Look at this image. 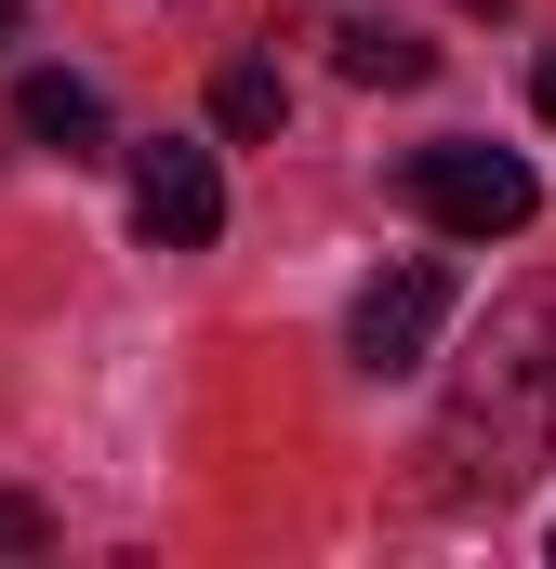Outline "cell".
Here are the masks:
<instances>
[{
	"label": "cell",
	"mask_w": 556,
	"mask_h": 569,
	"mask_svg": "<svg viewBox=\"0 0 556 569\" xmlns=\"http://www.w3.org/2000/svg\"><path fill=\"white\" fill-rule=\"evenodd\" d=\"M133 226L159 239V252H199V239H226V172H212V146H186V133L133 146Z\"/></svg>",
	"instance_id": "obj_4"
},
{
	"label": "cell",
	"mask_w": 556,
	"mask_h": 569,
	"mask_svg": "<svg viewBox=\"0 0 556 569\" xmlns=\"http://www.w3.org/2000/svg\"><path fill=\"white\" fill-rule=\"evenodd\" d=\"M437 331H450V266L437 252H411V266H385V279L345 305V358L385 385V371H424L437 358Z\"/></svg>",
	"instance_id": "obj_3"
},
{
	"label": "cell",
	"mask_w": 556,
	"mask_h": 569,
	"mask_svg": "<svg viewBox=\"0 0 556 569\" xmlns=\"http://www.w3.org/2000/svg\"><path fill=\"white\" fill-rule=\"evenodd\" d=\"M13 120L40 146H67V159H93V146H107V93L67 80V67H27V80H13Z\"/></svg>",
	"instance_id": "obj_5"
},
{
	"label": "cell",
	"mask_w": 556,
	"mask_h": 569,
	"mask_svg": "<svg viewBox=\"0 0 556 569\" xmlns=\"http://www.w3.org/2000/svg\"><path fill=\"white\" fill-rule=\"evenodd\" d=\"M40 543H53V517H40L27 490H0V557H40Z\"/></svg>",
	"instance_id": "obj_8"
},
{
	"label": "cell",
	"mask_w": 556,
	"mask_h": 569,
	"mask_svg": "<svg viewBox=\"0 0 556 569\" xmlns=\"http://www.w3.org/2000/svg\"><path fill=\"white\" fill-rule=\"evenodd\" d=\"M398 199H411L437 239H517L544 212V186H530L517 146H424L411 172H398Z\"/></svg>",
	"instance_id": "obj_2"
},
{
	"label": "cell",
	"mask_w": 556,
	"mask_h": 569,
	"mask_svg": "<svg viewBox=\"0 0 556 569\" xmlns=\"http://www.w3.org/2000/svg\"><path fill=\"white\" fill-rule=\"evenodd\" d=\"M530 107H544V120H556V53H544V80H530Z\"/></svg>",
	"instance_id": "obj_9"
},
{
	"label": "cell",
	"mask_w": 556,
	"mask_h": 569,
	"mask_svg": "<svg viewBox=\"0 0 556 569\" xmlns=\"http://www.w3.org/2000/svg\"><path fill=\"white\" fill-rule=\"evenodd\" d=\"M544 450H556V279H517L477 318V345H464V371L437 398L424 463H437L450 503H504Z\"/></svg>",
	"instance_id": "obj_1"
},
{
	"label": "cell",
	"mask_w": 556,
	"mask_h": 569,
	"mask_svg": "<svg viewBox=\"0 0 556 569\" xmlns=\"http://www.w3.org/2000/svg\"><path fill=\"white\" fill-rule=\"evenodd\" d=\"M331 53H345V80H371V93H411L424 67H437L411 27H331Z\"/></svg>",
	"instance_id": "obj_6"
},
{
	"label": "cell",
	"mask_w": 556,
	"mask_h": 569,
	"mask_svg": "<svg viewBox=\"0 0 556 569\" xmlns=\"http://www.w3.org/2000/svg\"><path fill=\"white\" fill-rule=\"evenodd\" d=\"M212 120H226V133H278V120H291V80H278V67H226V80H212Z\"/></svg>",
	"instance_id": "obj_7"
}]
</instances>
